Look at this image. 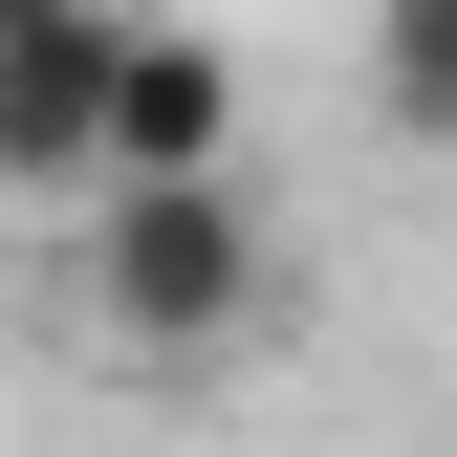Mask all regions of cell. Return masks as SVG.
<instances>
[{
  "label": "cell",
  "mask_w": 457,
  "mask_h": 457,
  "mask_svg": "<svg viewBox=\"0 0 457 457\" xmlns=\"http://www.w3.org/2000/svg\"><path fill=\"white\" fill-rule=\"evenodd\" d=\"M87 327L109 349H240V327H283V218L240 175L87 196Z\"/></svg>",
  "instance_id": "obj_1"
},
{
  "label": "cell",
  "mask_w": 457,
  "mask_h": 457,
  "mask_svg": "<svg viewBox=\"0 0 457 457\" xmlns=\"http://www.w3.org/2000/svg\"><path fill=\"white\" fill-rule=\"evenodd\" d=\"M153 175H240V66L196 22H131V66H109V175L87 196H153Z\"/></svg>",
  "instance_id": "obj_3"
},
{
  "label": "cell",
  "mask_w": 457,
  "mask_h": 457,
  "mask_svg": "<svg viewBox=\"0 0 457 457\" xmlns=\"http://www.w3.org/2000/svg\"><path fill=\"white\" fill-rule=\"evenodd\" d=\"M109 66H131V0H0V196L109 175Z\"/></svg>",
  "instance_id": "obj_2"
},
{
  "label": "cell",
  "mask_w": 457,
  "mask_h": 457,
  "mask_svg": "<svg viewBox=\"0 0 457 457\" xmlns=\"http://www.w3.org/2000/svg\"><path fill=\"white\" fill-rule=\"evenodd\" d=\"M370 109L414 153H457V0H370Z\"/></svg>",
  "instance_id": "obj_4"
}]
</instances>
